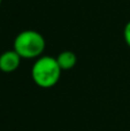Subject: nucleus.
<instances>
[{
    "instance_id": "39448f33",
    "label": "nucleus",
    "mask_w": 130,
    "mask_h": 131,
    "mask_svg": "<svg viewBox=\"0 0 130 131\" xmlns=\"http://www.w3.org/2000/svg\"><path fill=\"white\" fill-rule=\"evenodd\" d=\"M123 38L126 44L130 47V21L124 25V29H123Z\"/></svg>"
},
{
    "instance_id": "7ed1b4c3",
    "label": "nucleus",
    "mask_w": 130,
    "mask_h": 131,
    "mask_svg": "<svg viewBox=\"0 0 130 131\" xmlns=\"http://www.w3.org/2000/svg\"><path fill=\"white\" fill-rule=\"evenodd\" d=\"M22 58L14 50L6 51L0 55V70L2 72H13L20 67Z\"/></svg>"
},
{
    "instance_id": "20e7f679",
    "label": "nucleus",
    "mask_w": 130,
    "mask_h": 131,
    "mask_svg": "<svg viewBox=\"0 0 130 131\" xmlns=\"http://www.w3.org/2000/svg\"><path fill=\"white\" fill-rule=\"evenodd\" d=\"M57 61L59 63L61 70H70L76 66L77 62V57L71 51H63L61 52L57 58Z\"/></svg>"
},
{
    "instance_id": "f257e3e1",
    "label": "nucleus",
    "mask_w": 130,
    "mask_h": 131,
    "mask_svg": "<svg viewBox=\"0 0 130 131\" xmlns=\"http://www.w3.org/2000/svg\"><path fill=\"white\" fill-rule=\"evenodd\" d=\"M61 71L55 58L51 55H41L36 59L32 66L31 77L37 86L41 89H51L58 84Z\"/></svg>"
},
{
    "instance_id": "423d86ee",
    "label": "nucleus",
    "mask_w": 130,
    "mask_h": 131,
    "mask_svg": "<svg viewBox=\"0 0 130 131\" xmlns=\"http://www.w3.org/2000/svg\"><path fill=\"white\" fill-rule=\"evenodd\" d=\"M1 1H2V0H0V6H1Z\"/></svg>"
},
{
    "instance_id": "f03ea898",
    "label": "nucleus",
    "mask_w": 130,
    "mask_h": 131,
    "mask_svg": "<svg viewBox=\"0 0 130 131\" xmlns=\"http://www.w3.org/2000/svg\"><path fill=\"white\" fill-rule=\"evenodd\" d=\"M13 47L22 59H38L43 55L46 41L43 35L36 30H23L15 37Z\"/></svg>"
}]
</instances>
